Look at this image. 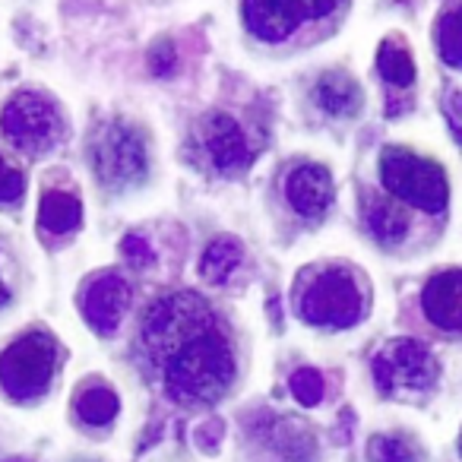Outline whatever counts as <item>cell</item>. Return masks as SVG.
<instances>
[{
  "label": "cell",
  "mask_w": 462,
  "mask_h": 462,
  "mask_svg": "<svg viewBox=\"0 0 462 462\" xmlns=\"http://www.w3.org/2000/svg\"><path fill=\"white\" fill-rule=\"evenodd\" d=\"M92 171L98 184L111 190H130L143 184L149 171L146 140L136 127L124 121H108L92 134Z\"/></svg>",
  "instance_id": "5"
},
{
  "label": "cell",
  "mask_w": 462,
  "mask_h": 462,
  "mask_svg": "<svg viewBox=\"0 0 462 462\" xmlns=\"http://www.w3.org/2000/svg\"><path fill=\"white\" fill-rule=\"evenodd\" d=\"M459 449H462V440H459Z\"/></svg>",
  "instance_id": "28"
},
{
  "label": "cell",
  "mask_w": 462,
  "mask_h": 462,
  "mask_svg": "<svg viewBox=\"0 0 462 462\" xmlns=\"http://www.w3.org/2000/svg\"><path fill=\"white\" fill-rule=\"evenodd\" d=\"M26 190V180L10 162L0 159V203H16Z\"/></svg>",
  "instance_id": "22"
},
{
  "label": "cell",
  "mask_w": 462,
  "mask_h": 462,
  "mask_svg": "<svg viewBox=\"0 0 462 462\" xmlns=\"http://www.w3.org/2000/svg\"><path fill=\"white\" fill-rule=\"evenodd\" d=\"M241 260H245V251L235 238H216L199 257V276L212 285H222L231 273L238 270Z\"/></svg>",
  "instance_id": "16"
},
{
  "label": "cell",
  "mask_w": 462,
  "mask_h": 462,
  "mask_svg": "<svg viewBox=\"0 0 462 462\" xmlns=\"http://www.w3.org/2000/svg\"><path fill=\"white\" fill-rule=\"evenodd\" d=\"M143 348L174 402H216L238 374L228 329L193 291H168L149 304Z\"/></svg>",
  "instance_id": "1"
},
{
  "label": "cell",
  "mask_w": 462,
  "mask_h": 462,
  "mask_svg": "<svg viewBox=\"0 0 462 462\" xmlns=\"http://www.w3.org/2000/svg\"><path fill=\"white\" fill-rule=\"evenodd\" d=\"M121 254L130 260V266H149L155 260V254H152V247L146 245V241L140 238V235H127V238L121 241Z\"/></svg>",
  "instance_id": "23"
},
{
  "label": "cell",
  "mask_w": 462,
  "mask_h": 462,
  "mask_svg": "<svg viewBox=\"0 0 462 462\" xmlns=\"http://www.w3.org/2000/svg\"><path fill=\"white\" fill-rule=\"evenodd\" d=\"M443 111H447V121H449V130H453L456 143H462V92L459 89L449 92Z\"/></svg>",
  "instance_id": "24"
},
{
  "label": "cell",
  "mask_w": 462,
  "mask_h": 462,
  "mask_svg": "<svg viewBox=\"0 0 462 462\" xmlns=\"http://www.w3.org/2000/svg\"><path fill=\"white\" fill-rule=\"evenodd\" d=\"M10 462H29V459H10Z\"/></svg>",
  "instance_id": "27"
},
{
  "label": "cell",
  "mask_w": 462,
  "mask_h": 462,
  "mask_svg": "<svg viewBox=\"0 0 462 462\" xmlns=\"http://www.w3.org/2000/svg\"><path fill=\"white\" fill-rule=\"evenodd\" d=\"M361 212H365L367 231H371L380 245L396 247L409 238L411 218H409V212L399 203H393V199H383V197H377V193L365 190V197H361Z\"/></svg>",
  "instance_id": "13"
},
{
  "label": "cell",
  "mask_w": 462,
  "mask_h": 462,
  "mask_svg": "<svg viewBox=\"0 0 462 462\" xmlns=\"http://www.w3.org/2000/svg\"><path fill=\"white\" fill-rule=\"evenodd\" d=\"M7 301V285H4V279H0V304Z\"/></svg>",
  "instance_id": "26"
},
{
  "label": "cell",
  "mask_w": 462,
  "mask_h": 462,
  "mask_svg": "<svg viewBox=\"0 0 462 462\" xmlns=\"http://www.w3.org/2000/svg\"><path fill=\"white\" fill-rule=\"evenodd\" d=\"M348 0H241V16L254 39L266 45L291 39L304 23L339 16Z\"/></svg>",
  "instance_id": "8"
},
{
  "label": "cell",
  "mask_w": 462,
  "mask_h": 462,
  "mask_svg": "<svg viewBox=\"0 0 462 462\" xmlns=\"http://www.w3.org/2000/svg\"><path fill=\"white\" fill-rule=\"evenodd\" d=\"M190 155L199 168L218 178L245 174L254 162V149L241 124L225 111H209L190 130Z\"/></svg>",
  "instance_id": "6"
},
{
  "label": "cell",
  "mask_w": 462,
  "mask_h": 462,
  "mask_svg": "<svg viewBox=\"0 0 462 462\" xmlns=\"http://www.w3.org/2000/svg\"><path fill=\"white\" fill-rule=\"evenodd\" d=\"M367 456H371V462H424L418 443L399 434H377L367 443Z\"/></svg>",
  "instance_id": "20"
},
{
  "label": "cell",
  "mask_w": 462,
  "mask_h": 462,
  "mask_svg": "<svg viewBox=\"0 0 462 462\" xmlns=\"http://www.w3.org/2000/svg\"><path fill=\"white\" fill-rule=\"evenodd\" d=\"M83 222V206L73 193H64V190H48L42 197V206H39V225L45 231H54V235H67L73 231L77 225Z\"/></svg>",
  "instance_id": "15"
},
{
  "label": "cell",
  "mask_w": 462,
  "mask_h": 462,
  "mask_svg": "<svg viewBox=\"0 0 462 462\" xmlns=\"http://www.w3.org/2000/svg\"><path fill=\"white\" fill-rule=\"evenodd\" d=\"M117 409H121V402H117L115 390H108V386H89V390H83L77 396V415L92 428L108 424L117 415Z\"/></svg>",
  "instance_id": "18"
},
{
  "label": "cell",
  "mask_w": 462,
  "mask_h": 462,
  "mask_svg": "<svg viewBox=\"0 0 462 462\" xmlns=\"http://www.w3.org/2000/svg\"><path fill=\"white\" fill-rule=\"evenodd\" d=\"M421 308L434 327L462 329V270H443L428 279L421 291Z\"/></svg>",
  "instance_id": "12"
},
{
  "label": "cell",
  "mask_w": 462,
  "mask_h": 462,
  "mask_svg": "<svg viewBox=\"0 0 462 462\" xmlns=\"http://www.w3.org/2000/svg\"><path fill=\"white\" fill-rule=\"evenodd\" d=\"M291 393L301 405H317L323 399V377L314 367H301L291 374Z\"/></svg>",
  "instance_id": "21"
},
{
  "label": "cell",
  "mask_w": 462,
  "mask_h": 462,
  "mask_svg": "<svg viewBox=\"0 0 462 462\" xmlns=\"http://www.w3.org/2000/svg\"><path fill=\"white\" fill-rule=\"evenodd\" d=\"M171 67H174V51H171V45H159L152 51V70L155 73H171Z\"/></svg>",
  "instance_id": "25"
},
{
  "label": "cell",
  "mask_w": 462,
  "mask_h": 462,
  "mask_svg": "<svg viewBox=\"0 0 462 462\" xmlns=\"http://www.w3.org/2000/svg\"><path fill=\"white\" fill-rule=\"evenodd\" d=\"M333 174L323 165H298L285 180V197H289L291 209L304 218H320L333 203Z\"/></svg>",
  "instance_id": "11"
},
{
  "label": "cell",
  "mask_w": 462,
  "mask_h": 462,
  "mask_svg": "<svg viewBox=\"0 0 462 462\" xmlns=\"http://www.w3.org/2000/svg\"><path fill=\"white\" fill-rule=\"evenodd\" d=\"M130 282L121 276V273H102L96 276L83 291V317L96 333L111 336L117 327H121L124 314L130 308Z\"/></svg>",
  "instance_id": "10"
},
{
  "label": "cell",
  "mask_w": 462,
  "mask_h": 462,
  "mask_svg": "<svg viewBox=\"0 0 462 462\" xmlns=\"http://www.w3.org/2000/svg\"><path fill=\"white\" fill-rule=\"evenodd\" d=\"M380 180L396 199L409 206H418L424 212H443L449 199L447 174L437 162L421 159L411 149L386 146L380 152Z\"/></svg>",
  "instance_id": "4"
},
{
  "label": "cell",
  "mask_w": 462,
  "mask_h": 462,
  "mask_svg": "<svg viewBox=\"0 0 462 462\" xmlns=\"http://www.w3.org/2000/svg\"><path fill=\"white\" fill-rule=\"evenodd\" d=\"M437 51H440L443 64L462 70V4L449 7L437 23Z\"/></svg>",
  "instance_id": "19"
},
{
  "label": "cell",
  "mask_w": 462,
  "mask_h": 462,
  "mask_svg": "<svg viewBox=\"0 0 462 462\" xmlns=\"http://www.w3.org/2000/svg\"><path fill=\"white\" fill-rule=\"evenodd\" d=\"M377 70L386 83L399 89L415 83V58L399 39H383V45L377 48Z\"/></svg>",
  "instance_id": "17"
},
{
  "label": "cell",
  "mask_w": 462,
  "mask_h": 462,
  "mask_svg": "<svg viewBox=\"0 0 462 462\" xmlns=\"http://www.w3.org/2000/svg\"><path fill=\"white\" fill-rule=\"evenodd\" d=\"M0 130L20 152L42 155L54 149L64 136V117L58 105L42 92L23 89L0 111Z\"/></svg>",
  "instance_id": "7"
},
{
  "label": "cell",
  "mask_w": 462,
  "mask_h": 462,
  "mask_svg": "<svg viewBox=\"0 0 462 462\" xmlns=\"http://www.w3.org/2000/svg\"><path fill=\"white\" fill-rule=\"evenodd\" d=\"M60 365V346L45 329H26L0 352V386L16 402L45 396Z\"/></svg>",
  "instance_id": "3"
},
{
  "label": "cell",
  "mask_w": 462,
  "mask_h": 462,
  "mask_svg": "<svg viewBox=\"0 0 462 462\" xmlns=\"http://www.w3.org/2000/svg\"><path fill=\"white\" fill-rule=\"evenodd\" d=\"M314 102L333 117H352L361 111L365 96H361V86L346 70H327L314 86Z\"/></svg>",
  "instance_id": "14"
},
{
  "label": "cell",
  "mask_w": 462,
  "mask_h": 462,
  "mask_svg": "<svg viewBox=\"0 0 462 462\" xmlns=\"http://www.w3.org/2000/svg\"><path fill=\"white\" fill-rule=\"evenodd\" d=\"M437 377H440V365L418 339H393L374 355V380L386 396L421 393L434 386Z\"/></svg>",
  "instance_id": "9"
},
{
  "label": "cell",
  "mask_w": 462,
  "mask_h": 462,
  "mask_svg": "<svg viewBox=\"0 0 462 462\" xmlns=\"http://www.w3.org/2000/svg\"><path fill=\"white\" fill-rule=\"evenodd\" d=\"M367 295L358 276L346 266H327L314 273L310 282L298 295V314L310 327L346 329L365 317Z\"/></svg>",
  "instance_id": "2"
}]
</instances>
